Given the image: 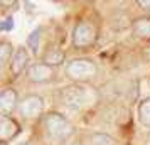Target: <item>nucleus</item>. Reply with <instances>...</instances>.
I'll return each instance as SVG.
<instances>
[{
    "label": "nucleus",
    "mask_w": 150,
    "mask_h": 145,
    "mask_svg": "<svg viewBox=\"0 0 150 145\" xmlns=\"http://www.w3.org/2000/svg\"><path fill=\"white\" fill-rule=\"evenodd\" d=\"M15 108H17V93L12 88H5L4 91H0V115L7 117Z\"/></svg>",
    "instance_id": "obj_7"
},
{
    "label": "nucleus",
    "mask_w": 150,
    "mask_h": 145,
    "mask_svg": "<svg viewBox=\"0 0 150 145\" xmlns=\"http://www.w3.org/2000/svg\"><path fill=\"white\" fill-rule=\"evenodd\" d=\"M19 133V125L12 118H2L0 120V142H7Z\"/></svg>",
    "instance_id": "obj_10"
},
{
    "label": "nucleus",
    "mask_w": 150,
    "mask_h": 145,
    "mask_svg": "<svg viewBox=\"0 0 150 145\" xmlns=\"http://www.w3.org/2000/svg\"><path fill=\"white\" fill-rule=\"evenodd\" d=\"M39 41H41V29H35L30 32V35L27 37V46L30 47L32 52H37V49H39Z\"/></svg>",
    "instance_id": "obj_13"
},
{
    "label": "nucleus",
    "mask_w": 150,
    "mask_h": 145,
    "mask_svg": "<svg viewBox=\"0 0 150 145\" xmlns=\"http://www.w3.org/2000/svg\"><path fill=\"white\" fill-rule=\"evenodd\" d=\"M61 101L71 110H79L88 101V93L83 86H68L61 91Z\"/></svg>",
    "instance_id": "obj_4"
},
{
    "label": "nucleus",
    "mask_w": 150,
    "mask_h": 145,
    "mask_svg": "<svg viewBox=\"0 0 150 145\" xmlns=\"http://www.w3.org/2000/svg\"><path fill=\"white\" fill-rule=\"evenodd\" d=\"M12 54V46L7 44V42H4V44H0V66H4L8 59H12L10 57Z\"/></svg>",
    "instance_id": "obj_15"
},
{
    "label": "nucleus",
    "mask_w": 150,
    "mask_h": 145,
    "mask_svg": "<svg viewBox=\"0 0 150 145\" xmlns=\"http://www.w3.org/2000/svg\"><path fill=\"white\" fill-rule=\"evenodd\" d=\"M137 113H138V120H140V123H142L143 127L150 128V98H145V100L140 101Z\"/></svg>",
    "instance_id": "obj_11"
},
{
    "label": "nucleus",
    "mask_w": 150,
    "mask_h": 145,
    "mask_svg": "<svg viewBox=\"0 0 150 145\" xmlns=\"http://www.w3.org/2000/svg\"><path fill=\"white\" fill-rule=\"evenodd\" d=\"M14 29V19L12 17H7L5 21L0 22V30H12Z\"/></svg>",
    "instance_id": "obj_16"
},
{
    "label": "nucleus",
    "mask_w": 150,
    "mask_h": 145,
    "mask_svg": "<svg viewBox=\"0 0 150 145\" xmlns=\"http://www.w3.org/2000/svg\"><path fill=\"white\" fill-rule=\"evenodd\" d=\"M96 37H98V29L95 24L89 21H79L73 30V46L76 49L91 47L96 42Z\"/></svg>",
    "instance_id": "obj_3"
},
{
    "label": "nucleus",
    "mask_w": 150,
    "mask_h": 145,
    "mask_svg": "<svg viewBox=\"0 0 150 145\" xmlns=\"http://www.w3.org/2000/svg\"><path fill=\"white\" fill-rule=\"evenodd\" d=\"M52 68L47 66L46 62H35L32 64L27 71V76L30 81H35V83H46V81H51L52 79Z\"/></svg>",
    "instance_id": "obj_6"
},
{
    "label": "nucleus",
    "mask_w": 150,
    "mask_h": 145,
    "mask_svg": "<svg viewBox=\"0 0 150 145\" xmlns=\"http://www.w3.org/2000/svg\"><path fill=\"white\" fill-rule=\"evenodd\" d=\"M91 145H116L115 140L105 133H95L91 137Z\"/></svg>",
    "instance_id": "obj_14"
},
{
    "label": "nucleus",
    "mask_w": 150,
    "mask_h": 145,
    "mask_svg": "<svg viewBox=\"0 0 150 145\" xmlns=\"http://www.w3.org/2000/svg\"><path fill=\"white\" fill-rule=\"evenodd\" d=\"M42 123H44L46 133L54 140L68 138L73 133V125L68 122V118H64L59 113H47L42 120Z\"/></svg>",
    "instance_id": "obj_1"
},
{
    "label": "nucleus",
    "mask_w": 150,
    "mask_h": 145,
    "mask_svg": "<svg viewBox=\"0 0 150 145\" xmlns=\"http://www.w3.org/2000/svg\"><path fill=\"white\" fill-rule=\"evenodd\" d=\"M44 110V101L37 95H29L19 103V113L25 118H34L41 115Z\"/></svg>",
    "instance_id": "obj_5"
},
{
    "label": "nucleus",
    "mask_w": 150,
    "mask_h": 145,
    "mask_svg": "<svg viewBox=\"0 0 150 145\" xmlns=\"http://www.w3.org/2000/svg\"><path fill=\"white\" fill-rule=\"evenodd\" d=\"M19 145H30L29 142H24V144H19Z\"/></svg>",
    "instance_id": "obj_18"
},
{
    "label": "nucleus",
    "mask_w": 150,
    "mask_h": 145,
    "mask_svg": "<svg viewBox=\"0 0 150 145\" xmlns=\"http://www.w3.org/2000/svg\"><path fill=\"white\" fill-rule=\"evenodd\" d=\"M29 62V54L27 51L24 47H19L17 51L14 52L12 56V59H10V69H12V73H14V76H19L22 71L25 69Z\"/></svg>",
    "instance_id": "obj_8"
},
{
    "label": "nucleus",
    "mask_w": 150,
    "mask_h": 145,
    "mask_svg": "<svg viewBox=\"0 0 150 145\" xmlns=\"http://www.w3.org/2000/svg\"><path fill=\"white\" fill-rule=\"evenodd\" d=\"M62 61H64V52L61 49H49L44 56V62L47 66H59V64H62Z\"/></svg>",
    "instance_id": "obj_12"
},
{
    "label": "nucleus",
    "mask_w": 150,
    "mask_h": 145,
    "mask_svg": "<svg viewBox=\"0 0 150 145\" xmlns=\"http://www.w3.org/2000/svg\"><path fill=\"white\" fill-rule=\"evenodd\" d=\"M132 30H133V34L138 39L150 41V17L149 15H143V17L135 19L133 24H132Z\"/></svg>",
    "instance_id": "obj_9"
},
{
    "label": "nucleus",
    "mask_w": 150,
    "mask_h": 145,
    "mask_svg": "<svg viewBox=\"0 0 150 145\" xmlns=\"http://www.w3.org/2000/svg\"><path fill=\"white\" fill-rule=\"evenodd\" d=\"M96 73H98L96 64L88 57H76L66 66V74L74 81H89L96 76Z\"/></svg>",
    "instance_id": "obj_2"
},
{
    "label": "nucleus",
    "mask_w": 150,
    "mask_h": 145,
    "mask_svg": "<svg viewBox=\"0 0 150 145\" xmlns=\"http://www.w3.org/2000/svg\"><path fill=\"white\" fill-rule=\"evenodd\" d=\"M137 5H138L140 8H143V10H149L150 12V0H138Z\"/></svg>",
    "instance_id": "obj_17"
}]
</instances>
